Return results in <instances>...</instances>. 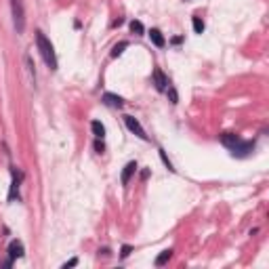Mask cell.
I'll return each instance as SVG.
<instances>
[{"label":"cell","instance_id":"obj_11","mask_svg":"<svg viewBox=\"0 0 269 269\" xmlns=\"http://www.w3.org/2000/svg\"><path fill=\"white\" fill-rule=\"evenodd\" d=\"M170 259H172V251H170V248H168V251H162L158 257H156L153 265H156V267H162V265H166Z\"/></svg>","mask_w":269,"mask_h":269},{"label":"cell","instance_id":"obj_21","mask_svg":"<svg viewBox=\"0 0 269 269\" xmlns=\"http://www.w3.org/2000/svg\"><path fill=\"white\" fill-rule=\"evenodd\" d=\"M76 265H78V259H72V261L63 263V269H67V267H76Z\"/></svg>","mask_w":269,"mask_h":269},{"label":"cell","instance_id":"obj_10","mask_svg":"<svg viewBox=\"0 0 269 269\" xmlns=\"http://www.w3.org/2000/svg\"><path fill=\"white\" fill-rule=\"evenodd\" d=\"M149 38H151V42H153L158 49H162L164 44H166V40H164L162 32H160V30H156V28H153V30H149Z\"/></svg>","mask_w":269,"mask_h":269},{"label":"cell","instance_id":"obj_1","mask_svg":"<svg viewBox=\"0 0 269 269\" xmlns=\"http://www.w3.org/2000/svg\"><path fill=\"white\" fill-rule=\"evenodd\" d=\"M219 141L225 145L229 149V153L236 156V158H248V156L255 151V141H244L236 132H221Z\"/></svg>","mask_w":269,"mask_h":269},{"label":"cell","instance_id":"obj_14","mask_svg":"<svg viewBox=\"0 0 269 269\" xmlns=\"http://www.w3.org/2000/svg\"><path fill=\"white\" fill-rule=\"evenodd\" d=\"M126 47H128V42H126V40H122V42H118V44H116V47H114V49H111V57H114V59H116V57H120V55L124 53V49H126Z\"/></svg>","mask_w":269,"mask_h":269},{"label":"cell","instance_id":"obj_8","mask_svg":"<svg viewBox=\"0 0 269 269\" xmlns=\"http://www.w3.org/2000/svg\"><path fill=\"white\" fill-rule=\"evenodd\" d=\"M101 101H103V105H107V107H124V99L120 97V95H114V93H103V97H101Z\"/></svg>","mask_w":269,"mask_h":269},{"label":"cell","instance_id":"obj_7","mask_svg":"<svg viewBox=\"0 0 269 269\" xmlns=\"http://www.w3.org/2000/svg\"><path fill=\"white\" fill-rule=\"evenodd\" d=\"M7 253H9V261H11V263L17 261V259H21V257H24V253H26L24 242H21V240H11Z\"/></svg>","mask_w":269,"mask_h":269},{"label":"cell","instance_id":"obj_16","mask_svg":"<svg viewBox=\"0 0 269 269\" xmlns=\"http://www.w3.org/2000/svg\"><path fill=\"white\" fill-rule=\"evenodd\" d=\"M130 253H132V246H128V244H124L122 248H120V257H122V259H126Z\"/></svg>","mask_w":269,"mask_h":269},{"label":"cell","instance_id":"obj_2","mask_svg":"<svg viewBox=\"0 0 269 269\" xmlns=\"http://www.w3.org/2000/svg\"><path fill=\"white\" fill-rule=\"evenodd\" d=\"M36 47H38L40 57L44 59V63H47V67L51 72H55L57 70V55H55V49H53L51 40L44 36L42 30H36Z\"/></svg>","mask_w":269,"mask_h":269},{"label":"cell","instance_id":"obj_17","mask_svg":"<svg viewBox=\"0 0 269 269\" xmlns=\"http://www.w3.org/2000/svg\"><path fill=\"white\" fill-rule=\"evenodd\" d=\"M160 158H162V162H164V164H166V168H168V170H170V172H175V168H172V164H170V160H168V158H166V153H164V151H162V149H160Z\"/></svg>","mask_w":269,"mask_h":269},{"label":"cell","instance_id":"obj_19","mask_svg":"<svg viewBox=\"0 0 269 269\" xmlns=\"http://www.w3.org/2000/svg\"><path fill=\"white\" fill-rule=\"evenodd\" d=\"M166 93H168V97H170V103H177V91H175L172 86L166 88Z\"/></svg>","mask_w":269,"mask_h":269},{"label":"cell","instance_id":"obj_6","mask_svg":"<svg viewBox=\"0 0 269 269\" xmlns=\"http://www.w3.org/2000/svg\"><path fill=\"white\" fill-rule=\"evenodd\" d=\"M153 86H156V91H160V93H166V88L170 86L168 76L160 70V67H156L153 70Z\"/></svg>","mask_w":269,"mask_h":269},{"label":"cell","instance_id":"obj_4","mask_svg":"<svg viewBox=\"0 0 269 269\" xmlns=\"http://www.w3.org/2000/svg\"><path fill=\"white\" fill-rule=\"evenodd\" d=\"M11 177H13V181H11V189H9V202H15L19 200V189H21V183H24V172H21V168L17 166H11Z\"/></svg>","mask_w":269,"mask_h":269},{"label":"cell","instance_id":"obj_18","mask_svg":"<svg viewBox=\"0 0 269 269\" xmlns=\"http://www.w3.org/2000/svg\"><path fill=\"white\" fill-rule=\"evenodd\" d=\"M26 63H28V67H30V74H32V80L36 82V70H34V65H32V57H30V55L26 57Z\"/></svg>","mask_w":269,"mask_h":269},{"label":"cell","instance_id":"obj_13","mask_svg":"<svg viewBox=\"0 0 269 269\" xmlns=\"http://www.w3.org/2000/svg\"><path fill=\"white\" fill-rule=\"evenodd\" d=\"M130 32L134 34V36H143V32H145V28H143V24L141 21H130Z\"/></svg>","mask_w":269,"mask_h":269},{"label":"cell","instance_id":"obj_15","mask_svg":"<svg viewBox=\"0 0 269 269\" xmlns=\"http://www.w3.org/2000/svg\"><path fill=\"white\" fill-rule=\"evenodd\" d=\"M194 32H196V34L204 32V21H202L200 17H194Z\"/></svg>","mask_w":269,"mask_h":269},{"label":"cell","instance_id":"obj_20","mask_svg":"<svg viewBox=\"0 0 269 269\" xmlns=\"http://www.w3.org/2000/svg\"><path fill=\"white\" fill-rule=\"evenodd\" d=\"M95 149H97V153H103V151H105V145H103V139H97V141H95Z\"/></svg>","mask_w":269,"mask_h":269},{"label":"cell","instance_id":"obj_5","mask_svg":"<svg viewBox=\"0 0 269 269\" xmlns=\"http://www.w3.org/2000/svg\"><path fill=\"white\" fill-rule=\"evenodd\" d=\"M124 124H126V128H128L132 134H137V137H139L141 141H149V137L145 134V130H143V126L139 124V120H137V118H132V116H124Z\"/></svg>","mask_w":269,"mask_h":269},{"label":"cell","instance_id":"obj_3","mask_svg":"<svg viewBox=\"0 0 269 269\" xmlns=\"http://www.w3.org/2000/svg\"><path fill=\"white\" fill-rule=\"evenodd\" d=\"M11 13H13V28L21 36L26 30V7L24 0H11Z\"/></svg>","mask_w":269,"mask_h":269},{"label":"cell","instance_id":"obj_12","mask_svg":"<svg viewBox=\"0 0 269 269\" xmlns=\"http://www.w3.org/2000/svg\"><path fill=\"white\" fill-rule=\"evenodd\" d=\"M91 130H93V134H95V139H103V137H105V126H103L99 120H93V122H91Z\"/></svg>","mask_w":269,"mask_h":269},{"label":"cell","instance_id":"obj_9","mask_svg":"<svg viewBox=\"0 0 269 269\" xmlns=\"http://www.w3.org/2000/svg\"><path fill=\"white\" fill-rule=\"evenodd\" d=\"M134 172H137V162H128V164L124 166V170H122V179H120L122 185H128V183H130V177H132Z\"/></svg>","mask_w":269,"mask_h":269}]
</instances>
